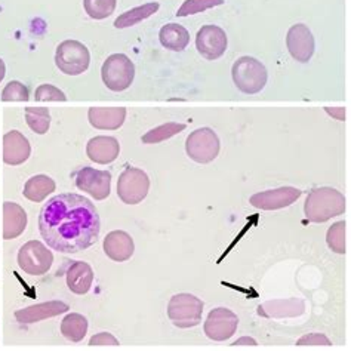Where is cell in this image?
I'll return each instance as SVG.
<instances>
[{"mask_svg": "<svg viewBox=\"0 0 351 351\" xmlns=\"http://www.w3.org/2000/svg\"><path fill=\"white\" fill-rule=\"evenodd\" d=\"M39 230L51 249L77 254L97 243L101 219L94 203L76 193H64L45 203Z\"/></svg>", "mask_w": 351, "mask_h": 351, "instance_id": "cell-1", "label": "cell"}, {"mask_svg": "<svg viewBox=\"0 0 351 351\" xmlns=\"http://www.w3.org/2000/svg\"><path fill=\"white\" fill-rule=\"evenodd\" d=\"M304 212L311 223H326L330 218L344 214L346 197L338 190L330 187L314 189L306 200Z\"/></svg>", "mask_w": 351, "mask_h": 351, "instance_id": "cell-2", "label": "cell"}, {"mask_svg": "<svg viewBox=\"0 0 351 351\" xmlns=\"http://www.w3.org/2000/svg\"><path fill=\"white\" fill-rule=\"evenodd\" d=\"M232 77L239 90L247 95H255L265 88L269 73H267L264 64L258 60L252 57H242L233 64Z\"/></svg>", "mask_w": 351, "mask_h": 351, "instance_id": "cell-3", "label": "cell"}, {"mask_svg": "<svg viewBox=\"0 0 351 351\" xmlns=\"http://www.w3.org/2000/svg\"><path fill=\"white\" fill-rule=\"evenodd\" d=\"M104 85L113 92H123L132 85L135 66L125 53H113L106 60L101 69Z\"/></svg>", "mask_w": 351, "mask_h": 351, "instance_id": "cell-4", "label": "cell"}, {"mask_svg": "<svg viewBox=\"0 0 351 351\" xmlns=\"http://www.w3.org/2000/svg\"><path fill=\"white\" fill-rule=\"evenodd\" d=\"M90 53L85 45L79 40H64L55 53V64L64 75L79 76L89 67Z\"/></svg>", "mask_w": 351, "mask_h": 351, "instance_id": "cell-5", "label": "cell"}, {"mask_svg": "<svg viewBox=\"0 0 351 351\" xmlns=\"http://www.w3.org/2000/svg\"><path fill=\"white\" fill-rule=\"evenodd\" d=\"M203 302L191 293L173 295L168 304V316L175 326L187 329L197 326L202 320Z\"/></svg>", "mask_w": 351, "mask_h": 351, "instance_id": "cell-6", "label": "cell"}, {"mask_svg": "<svg viewBox=\"0 0 351 351\" xmlns=\"http://www.w3.org/2000/svg\"><path fill=\"white\" fill-rule=\"evenodd\" d=\"M150 190V178L143 169L128 168L120 173L117 181V196L126 205H138L141 203Z\"/></svg>", "mask_w": 351, "mask_h": 351, "instance_id": "cell-7", "label": "cell"}, {"mask_svg": "<svg viewBox=\"0 0 351 351\" xmlns=\"http://www.w3.org/2000/svg\"><path fill=\"white\" fill-rule=\"evenodd\" d=\"M219 138L210 128L193 131L186 141V152L191 160L206 165L215 160L219 154Z\"/></svg>", "mask_w": 351, "mask_h": 351, "instance_id": "cell-8", "label": "cell"}, {"mask_svg": "<svg viewBox=\"0 0 351 351\" xmlns=\"http://www.w3.org/2000/svg\"><path fill=\"white\" fill-rule=\"evenodd\" d=\"M53 255L39 240H30L18 252V265L30 276H43L51 270Z\"/></svg>", "mask_w": 351, "mask_h": 351, "instance_id": "cell-9", "label": "cell"}, {"mask_svg": "<svg viewBox=\"0 0 351 351\" xmlns=\"http://www.w3.org/2000/svg\"><path fill=\"white\" fill-rule=\"evenodd\" d=\"M237 325L239 317L232 310L218 307L208 314L203 329H205V334L209 339L221 343V341H227L234 335Z\"/></svg>", "mask_w": 351, "mask_h": 351, "instance_id": "cell-10", "label": "cell"}, {"mask_svg": "<svg viewBox=\"0 0 351 351\" xmlns=\"http://www.w3.org/2000/svg\"><path fill=\"white\" fill-rule=\"evenodd\" d=\"M227 34L218 25H203L196 36V48L203 58L214 61L227 51Z\"/></svg>", "mask_w": 351, "mask_h": 351, "instance_id": "cell-11", "label": "cell"}, {"mask_svg": "<svg viewBox=\"0 0 351 351\" xmlns=\"http://www.w3.org/2000/svg\"><path fill=\"white\" fill-rule=\"evenodd\" d=\"M76 187L95 200H104L112 191V173L94 168H82L76 173Z\"/></svg>", "mask_w": 351, "mask_h": 351, "instance_id": "cell-12", "label": "cell"}, {"mask_svg": "<svg viewBox=\"0 0 351 351\" xmlns=\"http://www.w3.org/2000/svg\"><path fill=\"white\" fill-rule=\"evenodd\" d=\"M302 195L300 189L295 187H280L276 190H267L263 193H256L249 202L254 208L263 210H276L282 208H288L292 203L297 202Z\"/></svg>", "mask_w": 351, "mask_h": 351, "instance_id": "cell-13", "label": "cell"}, {"mask_svg": "<svg viewBox=\"0 0 351 351\" xmlns=\"http://www.w3.org/2000/svg\"><path fill=\"white\" fill-rule=\"evenodd\" d=\"M286 46L293 60L298 62H308L314 53V38L307 25L295 24L292 25L288 36H286Z\"/></svg>", "mask_w": 351, "mask_h": 351, "instance_id": "cell-14", "label": "cell"}, {"mask_svg": "<svg viewBox=\"0 0 351 351\" xmlns=\"http://www.w3.org/2000/svg\"><path fill=\"white\" fill-rule=\"evenodd\" d=\"M32 147L20 131H9L3 136V162L11 166L23 165L30 157Z\"/></svg>", "mask_w": 351, "mask_h": 351, "instance_id": "cell-15", "label": "cell"}, {"mask_svg": "<svg viewBox=\"0 0 351 351\" xmlns=\"http://www.w3.org/2000/svg\"><path fill=\"white\" fill-rule=\"evenodd\" d=\"M69 306L62 301H48L42 304H36V306H30L23 310L15 311V319L23 323V325H30V323L40 322L49 317H55L58 314L67 313Z\"/></svg>", "mask_w": 351, "mask_h": 351, "instance_id": "cell-16", "label": "cell"}, {"mask_svg": "<svg viewBox=\"0 0 351 351\" xmlns=\"http://www.w3.org/2000/svg\"><path fill=\"white\" fill-rule=\"evenodd\" d=\"M88 157L98 165H108L114 162L120 153V144L114 136L99 135L89 140L86 145Z\"/></svg>", "mask_w": 351, "mask_h": 351, "instance_id": "cell-17", "label": "cell"}, {"mask_svg": "<svg viewBox=\"0 0 351 351\" xmlns=\"http://www.w3.org/2000/svg\"><path fill=\"white\" fill-rule=\"evenodd\" d=\"M104 252L106 255L116 263H125L135 252V245L132 237L122 230L108 233L104 239Z\"/></svg>", "mask_w": 351, "mask_h": 351, "instance_id": "cell-18", "label": "cell"}, {"mask_svg": "<svg viewBox=\"0 0 351 351\" xmlns=\"http://www.w3.org/2000/svg\"><path fill=\"white\" fill-rule=\"evenodd\" d=\"M89 123L101 131H116L125 123L126 108L125 107H90L88 110Z\"/></svg>", "mask_w": 351, "mask_h": 351, "instance_id": "cell-19", "label": "cell"}, {"mask_svg": "<svg viewBox=\"0 0 351 351\" xmlns=\"http://www.w3.org/2000/svg\"><path fill=\"white\" fill-rule=\"evenodd\" d=\"M27 227V214L18 203H3V239L12 240L20 237Z\"/></svg>", "mask_w": 351, "mask_h": 351, "instance_id": "cell-20", "label": "cell"}, {"mask_svg": "<svg viewBox=\"0 0 351 351\" xmlns=\"http://www.w3.org/2000/svg\"><path fill=\"white\" fill-rule=\"evenodd\" d=\"M94 282V271L86 263H73L67 270V286L76 295H85L89 292Z\"/></svg>", "mask_w": 351, "mask_h": 351, "instance_id": "cell-21", "label": "cell"}, {"mask_svg": "<svg viewBox=\"0 0 351 351\" xmlns=\"http://www.w3.org/2000/svg\"><path fill=\"white\" fill-rule=\"evenodd\" d=\"M159 39L163 48L173 51V52H181L189 46L190 43V34L186 27L181 24H166L160 29Z\"/></svg>", "mask_w": 351, "mask_h": 351, "instance_id": "cell-22", "label": "cell"}, {"mask_svg": "<svg viewBox=\"0 0 351 351\" xmlns=\"http://www.w3.org/2000/svg\"><path fill=\"white\" fill-rule=\"evenodd\" d=\"M55 181L48 175H34L25 182L23 195L30 202H43L46 197L55 191Z\"/></svg>", "mask_w": 351, "mask_h": 351, "instance_id": "cell-23", "label": "cell"}, {"mask_svg": "<svg viewBox=\"0 0 351 351\" xmlns=\"http://www.w3.org/2000/svg\"><path fill=\"white\" fill-rule=\"evenodd\" d=\"M157 11H159V3L152 2V3H145L143 6H136L131 11H126L125 14L119 15L114 21L116 29H128V27H132L140 24L141 21L150 18L154 15Z\"/></svg>", "mask_w": 351, "mask_h": 351, "instance_id": "cell-24", "label": "cell"}, {"mask_svg": "<svg viewBox=\"0 0 351 351\" xmlns=\"http://www.w3.org/2000/svg\"><path fill=\"white\" fill-rule=\"evenodd\" d=\"M88 332V320L79 313H70L61 322V334L71 343H80Z\"/></svg>", "mask_w": 351, "mask_h": 351, "instance_id": "cell-25", "label": "cell"}, {"mask_svg": "<svg viewBox=\"0 0 351 351\" xmlns=\"http://www.w3.org/2000/svg\"><path fill=\"white\" fill-rule=\"evenodd\" d=\"M25 122L34 134L45 135L49 131V126H51L49 110L43 107H27Z\"/></svg>", "mask_w": 351, "mask_h": 351, "instance_id": "cell-26", "label": "cell"}, {"mask_svg": "<svg viewBox=\"0 0 351 351\" xmlns=\"http://www.w3.org/2000/svg\"><path fill=\"white\" fill-rule=\"evenodd\" d=\"M184 129H186V125L184 123H175V122L165 123L144 134L141 141L144 144H159L165 140H169V138H172L173 135H178L180 132L184 131Z\"/></svg>", "mask_w": 351, "mask_h": 351, "instance_id": "cell-27", "label": "cell"}, {"mask_svg": "<svg viewBox=\"0 0 351 351\" xmlns=\"http://www.w3.org/2000/svg\"><path fill=\"white\" fill-rule=\"evenodd\" d=\"M117 0H83L86 14L94 20H104L110 16L116 9Z\"/></svg>", "mask_w": 351, "mask_h": 351, "instance_id": "cell-28", "label": "cell"}, {"mask_svg": "<svg viewBox=\"0 0 351 351\" xmlns=\"http://www.w3.org/2000/svg\"><path fill=\"white\" fill-rule=\"evenodd\" d=\"M328 246L335 254H346V223L338 221L328 230L326 234Z\"/></svg>", "mask_w": 351, "mask_h": 351, "instance_id": "cell-29", "label": "cell"}, {"mask_svg": "<svg viewBox=\"0 0 351 351\" xmlns=\"http://www.w3.org/2000/svg\"><path fill=\"white\" fill-rule=\"evenodd\" d=\"M224 0H186L178 9L177 16H189V15H195L205 12L210 8H215L223 5Z\"/></svg>", "mask_w": 351, "mask_h": 351, "instance_id": "cell-30", "label": "cell"}, {"mask_svg": "<svg viewBox=\"0 0 351 351\" xmlns=\"http://www.w3.org/2000/svg\"><path fill=\"white\" fill-rule=\"evenodd\" d=\"M27 99H29V89L24 86V83L18 80L9 82L2 92V101H5V103H9V101H18V103H21V101Z\"/></svg>", "mask_w": 351, "mask_h": 351, "instance_id": "cell-31", "label": "cell"}, {"mask_svg": "<svg viewBox=\"0 0 351 351\" xmlns=\"http://www.w3.org/2000/svg\"><path fill=\"white\" fill-rule=\"evenodd\" d=\"M34 99L39 103H46V101H67V97L57 86L40 85L34 92Z\"/></svg>", "mask_w": 351, "mask_h": 351, "instance_id": "cell-32", "label": "cell"}, {"mask_svg": "<svg viewBox=\"0 0 351 351\" xmlns=\"http://www.w3.org/2000/svg\"><path fill=\"white\" fill-rule=\"evenodd\" d=\"M297 346H332L330 339L323 334H308L297 341Z\"/></svg>", "mask_w": 351, "mask_h": 351, "instance_id": "cell-33", "label": "cell"}, {"mask_svg": "<svg viewBox=\"0 0 351 351\" xmlns=\"http://www.w3.org/2000/svg\"><path fill=\"white\" fill-rule=\"evenodd\" d=\"M89 346H119V341L108 332H101L90 338Z\"/></svg>", "mask_w": 351, "mask_h": 351, "instance_id": "cell-34", "label": "cell"}, {"mask_svg": "<svg viewBox=\"0 0 351 351\" xmlns=\"http://www.w3.org/2000/svg\"><path fill=\"white\" fill-rule=\"evenodd\" d=\"M325 112L329 114V116H332V117H335L337 120H341V122H344L346 120V110H344V107H337V108H334V107H325Z\"/></svg>", "mask_w": 351, "mask_h": 351, "instance_id": "cell-35", "label": "cell"}, {"mask_svg": "<svg viewBox=\"0 0 351 351\" xmlns=\"http://www.w3.org/2000/svg\"><path fill=\"white\" fill-rule=\"evenodd\" d=\"M233 346H258V344L255 339L249 338V337H243V338H239Z\"/></svg>", "mask_w": 351, "mask_h": 351, "instance_id": "cell-36", "label": "cell"}, {"mask_svg": "<svg viewBox=\"0 0 351 351\" xmlns=\"http://www.w3.org/2000/svg\"><path fill=\"white\" fill-rule=\"evenodd\" d=\"M5 75H6V67H5V62L3 60L0 58V82H2L5 79Z\"/></svg>", "mask_w": 351, "mask_h": 351, "instance_id": "cell-37", "label": "cell"}]
</instances>
